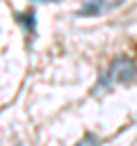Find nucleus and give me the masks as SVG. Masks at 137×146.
I'll return each instance as SVG.
<instances>
[{"instance_id": "1", "label": "nucleus", "mask_w": 137, "mask_h": 146, "mask_svg": "<svg viewBox=\"0 0 137 146\" xmlns=\"http://www.w3.org/2000/svg\"><path fill=\"white\" fill-rule=\"evenodd\" d=\"M135 75H137L135 64H132L128 57H116V59L110 64V68H107L103 82H105V84H114V82H132Z\"/></svg>"}, {"instance_id": "2", "label": "nucleus", "mask_w": 137, "mask_h": 146, "mask_svg": "<svg viewBox=\"0 0 137 146\" xmlns=\"http://www.w3.org/2000/svg\"><path fill=\"white\" fill-rule=\"evenodd\" d=\"M119 5V2H116ZM107 7H114V5H110V2H89V5H84L82 9H80V14L82 16H87V14H100V11H105Z\"/></svg>"}, {"instance_id": "3", "label": "nucleus", "mask_w": 137, "mask_h": 146, "mask_svg": "<svg viewBox=\"0 0 137 146\" xmlns=\"http://www.w3.org/2000/svg\"><path fill=\"white\" fill-rule=\"evenodd\" d=\"M75 146H98V139H96L94 135H84V137H82Z\"/></svg>"}]
</instances>
